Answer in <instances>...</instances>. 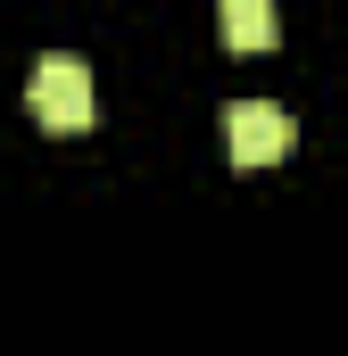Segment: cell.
Returning <instances> with one entry per match:
<instances>
[{
  "mask_svg": "<svg viewBox=\"0 0 348 356\" xmlns=\"http://www.w3.org/2000/svg\"><path fill=\"white\" fill-rule=\"evenodd\" d=\"M25 108H33L42 133H84V124H91V67L75 58V50L33 58V75H25Z\"/></svg>",
  "mask_w": 348,
  "mask_h": 356,
  "instance_id": "cell-1",
  "label": "cell"
},
{
  "mask_svg": "<svg viewBox=\"0 0 348 356\" xmlns=\"http://www.w3.org/2000/svg\"><path fill=\"white\" fill-rule=\"evenodd\" d=\"M290 108H274V99H232L224 108V149H232V166H274V158H290Z\"/></svg>",
  "mask_w": 348,
  "mask_h": 356,
  "instance_id": "cell-2",
  "label": "cell"
},
{
  "mask_svg": "<svg viewBox=\"0 0 348 356\" xmlns=\"http://www.w3.org/2000/svg\"><path fill=\"white\" fill-rule=\"evenodd\" d=\"M216 33L224 50H274V0H216Z\"/></svg>",
  "mask_w": 348,
  "mask_h": 356,
  "instance_id": "cell-3",
  "label": "cell"
}]
</instances>
